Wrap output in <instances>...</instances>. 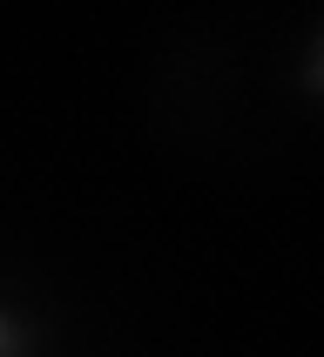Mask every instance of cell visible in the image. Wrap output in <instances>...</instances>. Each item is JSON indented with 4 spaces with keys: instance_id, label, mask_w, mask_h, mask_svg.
<instances>
[{
    "instance_id": "obj_1",
    "label": "cell",
    "mask_w": 324,
    "mask_h": 357,
    "mask_svg": "<svg viewBox=\"0 0 324 357\" xmlns=\"http://www.w3.org/2000/svg\"><path fill=\"white\" fill-rule=\"evenodd\" d=\"M311 81H318V88H324V47H318V68H311Z\"/></svg>"
}]
</instances>
